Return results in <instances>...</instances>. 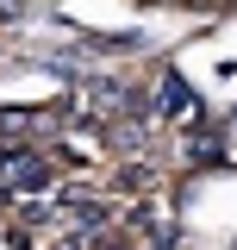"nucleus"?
I'll use <instances>...</instances> for the list:
<instances>
[{"label": "nucleus", "instance_id": "nucleus-1", "mask_svg": "<svg viewBox=\"0 0 237 250\" xmlns=\"http://www.w3.org/2000/svg\"><path fill=\"white\" fill-rule=\"evenodd\" d=\"M156 106H162L169 119H181V125H200V100H194V88H187L181 75H162V82H156Z\"/></svg>", "mask_w": 237, "mask_h": 250}, {"label": "nucleus", "instance_id": "nucleus-2", "mask_svg": "<svg viewBox=\"0 0 237 250\" xmlns=\"http://www.w3.org/2000/svg\"><path fill=\"white\" fill-rule=\"evenodd\" d=\"M62 219H81V225H94V219H106V207H100V200H69V207H62Z\"/></svg>", "mask_w": 237, "mask_h": 250}]
</instances>
